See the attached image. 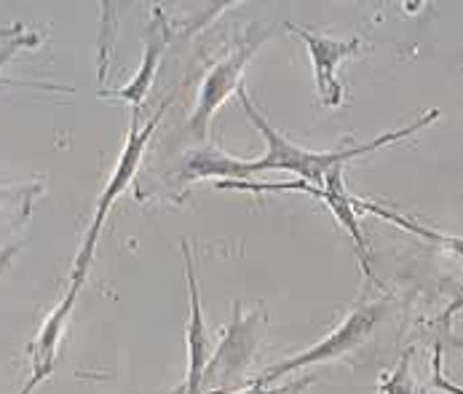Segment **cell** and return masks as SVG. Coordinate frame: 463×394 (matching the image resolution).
<instances>
[{
	"mask_svg": "<svg viewBox=\"0 0 463 394\" xmlns=\"http://www.w3.org/2000/svg\"><path fill=\"white\" fill-rule=\"evenodd\" d=\"M239 97H241V105H244L250 121L255 124V130L263 134L265 145H268L263 159H260V161H252L255 172L284 169V172L300 175V178H303L306 183H311V186H325V178L330 175L335 167H343L345 161L359 159V156H364V153H375L378 148H386V145H392V142H397V139L412 137L415 131H420L423 127H429L431 121L439 119V111H429L426 116H420L415 124H410V127H404V130L386 131V134H381V137H375V139H370V142H364V145H348V148L322 150V153H319V150H303V148L292 145L281 131L273 130V127L263 119V113L252 105V100L247 97L244 89H239Z\"/></svg>",
	"mask_w": 463,
	"mask_h": 394,
	"instance_id": "obj_1",
	"label": "cell"
},
{
	"mask_svg": "<svg viewBox=\"0 0 463 394\" xmlns=\"http://www.w3.org/2000/svg\"><path fill=\"white\" fill-rule=\"evenodd\" d=\"M158 116H161V111H158V113H156V116L147 121V127H145V130H139V111H134L129 139H127V145H124V153H121V159H118V164H116V169H113L110 180H108V188H105V194H102L99 204H97V215H94V220H91V226H89V234H86V239H83V247H80V253H78V261H75L72 282H70V290H67V295H65V303H70V306H75L78 290H80V284H83V279H86L89 263H91V258H94V247H97L99 231H102V223H105V217H108V212H110L113 201L121 197V194H124V188L132 183L134 172H137V167H139V161H142L145 145H147L150 134H153L156 124H158Z\"/></svg>",
	"mask_w": 463,
	"mask_h": 394,
	"instance_id": "obj_2",
	"label": "cell"
},
{
	"mask_svg": "<svg viewBox=\"0 0 463 394\" xmlns=\"http://www.w3.org/2000/svg\"><path fill=\"white\" fill-rule=\"evenodd\" d=\"M386 309H389V301H378V303H370V306H362V309L351 312L348 320H345L337 330H332L322 343H317V346H311L308 351L295 354V357H289V360H284V362L268 368L263 376L258 379V384H265V387H268L270 381H276V379H281V376H289V373H295L298 368L330 362L335 357H343V354L354 351L356 346H362V343L373 335V330L378 328V322L386 317Z\"/></svg>",
	"mask_w": 463,
	"mask_h": 394,
	"instance_id": "obj_3",
	"label": "cell"
},
{
	"mask_svg": "<svg viewBox=\"0 0 463 394\" xmlns=\"http://www.w3.org/2000/svg\"><path fill=\"white\" fill-rule=\"evenodd\" d=\"M260 335H263V314H258V312L244 314L241 306H236L233 325L222 335L217 351L212 354V360L203 370V387L222 389V387L233 384L250 365Z\"/></svg>",
	"mask_w": 463,
	"mask_h": 394,
	"instance_id": "obj_4",
	"label": "cell"
},
{
	"mask_svg": "<svg viewBox=\"0 0 463 394\" xmlns=\"http://www.w3.org/2000/svg\"><path fill=\"white\" fill-rule=\"evenodd\" d=\"M220 188H247V191H303V194H311V197L322 198V204L332 212V217L354 236L356 242V250L362 255L364 263V271L370 274L367 268V239L359 228V220H356V207H354V197L345 191V183H343V167H335L330 175L325 178V186H311V183H220Z\"/></svg>",
	"mask_w": 463,
	"mask_h": 394,
	"instance_id": "obj_5",
	"label": "cell"
},
{
	"mask_svg": "<svg viewBox=\"0 0 463 394\" xmlns=\"http://www.w3.org/2000/svg\"><path fill=\"white\" fill-rule=\"evenodd\" d=\"M258 52V41H250L244 43L241 49H236L233 54H228L220 65H214L203 83L199 89V105H196V113L191 119V131L199 137V139H206V130H209V121L212 116L220 111V105L241 89V75H244V67L252 60V54Z\"/></svg>",
	"mask_w": 463,
	"mask_h": 394,
	"instance_id": "obj_6",
	"label": "cell"
},
{
	"mask_svg": "<svg viewBox=\"0 0 463 394\" xmlns=\"http://www.w3.org/2000/svg\"><path fill=\"white\" fill-rule=\"evenodd\" d=\"M289 30H295V35H300L306 41V46H308L322 102L330 105V108H337L343 102V86L337 81V67L343 65L345 60L359 54L362 41L359 38L335 41V38H327V35H314V33H308L303 27H295V24H289Z\"/></svg>",
	"mask_w": 463,
	"mask_h": 394,
	"instance_id": "obj_7",
	"label": "cell"
},
{
	"mask_svg": "<svg viewBox=\"0 0 463 394\" xmlns=\"http://www.w3.org/2000/svg\"><path fill=\"white\" fill-rule=\"evenodd\" d=\"M185 253V276H188V290H191V322H188V384L185 394H201L203 387V370L212 360V335L203 325L201 317V298H199V279H196V265L191 258L188 242H183Z\"/></svg>",
	"mask_w": 463,
	"mask_h": 394,
	"instance_id": "obj_8",
	"label": "cell"
},
{
	"mask_svg": "<svg viewBox=\"0 0 463 394\" xmlns=\"http://www.w3.org/2000/svg\"><path fill=\"white\" fill-rule=\"evenodd\" d=\"M177 175L183 183H194L201 178H220L225 183H241L255 175V167L247 159H233L214 145H203L183 156Z\"/></svg>",
	"mask_w": 463,
	"mask_h": 394,
	"instance_id": "obj_9",
	"label": "cell"
},
{
	"mask_svg": "<svg viewBox=\"0 0 463 394\" xmlns=\"http://www.w3.org/2000/svg\"><path fill=\"white\" fill-rule=\"evenodd\" d=\"M166 46H169V27H166L164 16L156 14L153 24H150V30H147V46H145L142 65H139V70H137V75H134L132 81H129L121 91H116L118 97H124V100L132 102L134 111H139V105H142V100H145V94H147L153 78H156V70H158L161 54H164Z\"/></svg>",
	"mask_w": 463,
	"mask_h": 394,
	"instance_id": "obj_10",
	"label": "cell"
},
{
	"mask_svg": "<svg viewBox=\"0 0 463 394\" xmlns=\"http://www.w3.org/2000/svg\"><path fill=\"white\" fill-rule=\"evenodd\" d=\"M354 207H356V212L362 209V212H373V215H378V217H383V220H392V223H397L399 228H404V231H410V234H415V236H420V239H426V242H431V245H437V247H442V250H448V253H456L458 258H463V236H445V234H439V231H434V228H426V226L415 223V220L407 217V215H399L394 209L381 207V204L367 201V198L354 197Z\"/></svg>",
	"mask_w": 463,
	"mask_h": 394,
	"instance_id": "obj_11",
	"label": "cell"
},
{
	"mask_svg": "<svg viewBox=\"0 0 463 394\" xmlns=\"http://www.w3.org/2000/svg\"><path fill=\"white\" fill-rule=\"evenodd\" d=\"M410 354H412V349L404 351V357L399 360L397 370L386 381H381V394H423L418 389V384L412 381V376H410Z\"/></svg>",
	"mask_w": 463,
	"mask_h": 394,
	"instance_id": "obj_12",
	"label": "cell"
},
{
	"mask_svg": "<svg viewBox=\"0 0 463 394\" xmlns=\"http://www.w3.org/2000/svg\"><path fill=\"white\" fill-rule=\"evenodd\" d=\"M27 43H35V38H30V35L24 38V35L19 33V35H14L11 41H5V43L0 46V72H3V67L8 65V60H11L22 46H27Z\"/></svg>",
	"mask_w": 463,
	"mask_h": 394,
	"instance_id": "obj_13",
	"label": "cell"
},
{
	"mask_svg": "<svg viewBox=\"0 0 463 394\" xmlns=\"http://www.w3.org/2000/svg\"><path fill=\"white\" fill-rule=\"evenodd\" d=\"M463 312V287L456 290V298L448 303V309H445V314H442V330L445 332H450V325H453V317L456 314H461Z\"/></svg>",
	"mask_w": 463,
	"mask_h": 394,
	"instance_id": "obj_14",
	"label": "cell"
},
{
	"mask_svg": "<svg viewBox=\"0 0 463 394\" xmlns=\"http://www.w3.org/2000/svg\"><path fill=\"white\" fill-rule=\"evenodd\" d=\"M49 373H52V368H41V370H35V373H33V379H30V381H27V384L22 387V392H19V394L33 392V389H35V387H38V384H41V381H43V379H46Z\"/></svg>",
	"mask_w": 463,
	"mask_h": 394,
	"instance_id": "obj_15",
	"label": "cell"
},
{
	"mask_svg": "<svg viewBox=\"0 0 463 394\" xmlns=\"http://www.w3.org/2000/svg\"><path fill=\"white\" fill-rule=\"evenodd\" d=\"M289 389V387H279V389H265V384H252L250 389H244V392H239V394H284Z\"/></svg>",
	"mask_w": 463,
	"mask_h": 394,
	"instance_id": "obj_16",
	"label": "cell"
},
{
	"mask_svg": "<svg viewBox=\"0 0 463 394\" xmlns=\"http://www.w3.org/2000/svg\"><path fill=\"white\" fill-rule=\"evenodd\" d=\"M303 387H306V384H300V387L295 384V387H292V389H289V392H287V394H300V392H303Z\"/></svg>",
	"mask_w": 463,
	"mask_h": 394,
	"instance_id": "obj_17",
	"label": "cell"
}]
</instances>
